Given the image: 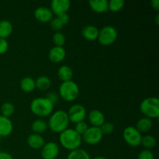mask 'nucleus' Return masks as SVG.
<instances>
[{
    "label": "nucleus",
    "instance_id": "nucleus-28",
    "mask_svg": "<svg viewBox=\"0 0 159 159\" xmlns=\"http://www.w3.org/2000/svg\"><path fill=\"white\" fill-rule=\"evenodd\" d=\"M124 0H110L108 2V9L112 12H118L124 8Z\"/></svg>",
    "mask_w": 159,
    "mask_h": 159
},
{
    "label": "nucleus",
    "instance_id": "nucleus-35",
    "mask_svg": "<svg viewBox=\"0 0 159 159\" xmlns=\"http://www.w3.org/2000/svg\"><path fill=\"white\" fill-rule=\"evenodd\" d=\"M46 98L48 99V100L51 101L53 104L54 105V103L58 102V95L56 93H53V92H51V93H48L47 94Z\"/></svg>",
    "mask_w": 159,
    "mask_h": 159
},
{
    "label": "nucleus",
    "instance_id": "nucleus-36",
    "mask_svg": "<svg viewBox=\"0 0 159 159\" xmlns=\"http://www.w3.org/2000/svg\"><path fill=\"white\" fill-rule=\"evenodd\" d=\"M57 17L61 20V22L63 23L64 26L66 24H68V22H69V20H70V17H69V16H68V13L61 14V15L57 16Z\"/></svg>",
    "mask_w": 159,
    "mask_h": 159
},
{
    "label": "nucleus",
    "instance_id": "nucleus-40",
    "mask_svg": "<svg viewBox=\"0 0 159 159\" xmlns=\"http://www.w3.org/2000/svg\"><path fill=\"white\" fill-rule=\"evenodd\" d=\"M158 20H159V15H157L156 16H155V21H156V24H157V25L159 24Z\"/></svg>",
    "mask_w": 159,
    "mask_h": 159
},
{
    "label": "nucleus",
    "instance_id": "nucleus-9",
    "mask_svg": "<svg viewBox=\"0 0 159 159\" xmlns=\"http://www.w3.org/2000/svg\"><path fill=\"white\" fill-rule=\"evenodd\" d=\"M67 113L70 122H72L75 124L84 121L87 114L85 107L81 104H74L71 106Z\"/></svg>",
    "mask_w": 159,
    "mask_h": 159
},
{
    "label": "nucleus",
    "instance_id": "nucleus-22",
    "mask_svg": "<svg viewBox=\"0 0 159 159\" xmlns=\"http://www.w3.org/2000/svg\"><path fill=\"white\" fill-rule=\"evenodd\" d=\"M48 127V123L42 119L35 120L31 124V129L34 131V134H37L44 133Z\"/></svg>",
    "mask_w": 159,
    "mask_h": 159
},
{
    "label": "nucleus",
    "instance_id": "nucleus-14",
    "mask_svg": "<svg viewBox=\"0 0 159 159\" xmlns=\"http://www.w3.org/2000/svg\"><path fill=\"white\" fill-rule=\"evenodd\" d=\"M88 119L92 127H100L105 123V116L99 110H93L88 115Z\"/></svg>",
    "mask_w": 159,
    "mask_h": 159
},
{
    "label": "nucleus",
    "instance_id": "nucleus-39",
    "mask_svg": "<svg viewBox=\"0 0 159 159\" xmlns=\"http://www.w3.org/2000/svg\"><path fill=\"white\" fill-rule=\"evenodd\" d=\"M93 159H107V158L102 156H97V157H95V158H93Z\"/></svg>",
    "mask_w": 159,
    "mask_h": 159
},
{
    "label": "nucleus",
    "instance_id": "nucleus-5",
    "mask_svg": "<svg viewBox=\"0 0 159 159\" xmlns=\"http://www.w3.org/2000/svg\"><path fill=\"white\" fill-rule=\"evenodd\" d=\"M59 95L66 102H73L79 96V87L73 81L63 82L59 86Z\"/></svg>",
    "mask_w": 159,
    "mask_h": 159
},
{
    "label": "nucleus",
    "instance_id": "nucleus-10",
    "mask_svg": "<svg viewBox=\"0 0 159 159\" xmlns=\"http://www.w3.org/2000/svg\"><path fill=\"white\" fill-rule=\"evenodd\" d=\"M59 152V147L55 142L45 143L41 148V157L43 159H57Z\"/></svg>",
    "mask_w": 159,
    "mask_h": 159
},
{
    "label": "nucleus",
    "instance_id": "nucleus-1",
    "mask_svg": "<svg viewBox=\"0 0 159 159\" xmlns=\"http://www.w3.org/2000/svg\"><path fill=\"white\" fill-rule=\"evenodd\" d=\"M69 123L70 121L67 112L60 110L51 113L48 126L52 132L61 134L68 129Z\"/></svg>",
    "mask_w": 159,
    "mask_h": 159
},
{
    "label": "nucleus",
    "instance_id": "nucleus-8",
    "mask_svg": "<svg viewBox=\"0 0 159 159\" xmlns=\"http://www.w3.org/2000/svg\"><path fill=\"white\" fill-rule=\"evenodd\" d=\"M102 137L103 134L99 127H90L82 135V139L89 145H95L102 141Z\"/></svg>",
    "mask_w": 159,
    "mask_h": 159
},
{
    "label": "nucleus",
    "instance_id": "nucleus-4",
    "mask_svg": "<svg viewBox=\"0 0 159 159\" xmlns=\"http://www.w3.org/2000/svg\"><path fill=\"white\" fill-rule=\"evenodd\" d=\"M140 110L149 119H157L159 116V99L157 97L144 99L140 104Z\"/></svg>",
    "mask_w": 159,
    "mask_h": 159
},
{
    "label": "nucleus",
    "instance_id": "nucleus-19",
    "mask_svg": "<svg viewBox=\"0 0 159 159\" xmlns=\"http://www.w3.org/2000/svg\"><path fill=\"white\" fill-rule=\"evenodd\" d=\"M57 76L62 82L71 81L73 77V71L71 67L68 65H62L57 71Z\"/></svg>",
    "mask_w": 159,
    "mask_h": 159
},
{
    "label": "nucleus",
    "instance_id": "nucleus-37",
    "mask_svg": "<svg viewBox=\"0 0 159 159\" xmlns=\"http://www.w3.org/2000/svg\"><path fill=\"white\" fill-rule=\"evenodd\" d=\"M0 159H13L12 155L6 152H0Z\"/></svg>",
    "mask_w": 159,
    "mask_h": 159
},
{
    "label": "nucleus",
    "instance_id": "nucleus-30",
    "mask_svg": "<svg viewBox=\"0 0 159 159\" xmlns=\"http://www.w3.org/2000/svg\"><path fill=\"white\" fill-rule=\"evenodd\" d=\"M99 128H100L102 134H110L114 131L115 127L113 123L105 122Z\"/></svg>",
    "mask_w": 159,
    "mask_h": 159
},
{
    "label": "nucleus",
    "instance_id": "nucleus-42",
    "mask_svg": "<svg viewBox=\"0 0 159 159\" xmlns=\"http://www.w3.org/2000/svg\"></svg>",
    "mask_w": 159,
    "mask_h": 159
},
{
    "label": "nucleus",
    "instance_id": "nucleus-6",
    "mask_svg": "<svg viewBox=\"0 0 159 159\" xmlns=\"http://www.w3.org/2000/svg\"><path fill=\"white\" fill-rule=\"evenodd\" d=\"M118 33L116 28L110 25H107L99 30L98 40L103 46H110L113 44L117 39Z\"/></svg>",
    "mask_w": 159,
    "mask_h": 159
},
{
    "label": "nucleus",
    "instance_id": "nucleus-26",
    "mask_svg": "<svg viewBox=\"0 0 159 159\" xmlns=\"http://www.w3.org/2000/svg\"><path fill=\"white\" fill-rule=\"evenodd\" d=\"M156 139H155V137H153L152 135H145V136L142 137V140H141V144L144 146L145 148L147 149H151L153 148L156 145Z\"/></svg>",
    "mask_w": 159,
    "mask_h": 159
},
{
    "label": "nucleus",
    "instance_id": "nucleus-21",
    "mask_svg": "<svg viewBox=\"0 0 159 159\" xmlns=\"http://www.w3.org/2000/svg\"><path fill=\"white\" fill-rule=\"evenodd\" d=\"M153 126V123L151 119L148 117H144L140 119L137 122L136 129L140 133H147L152 129Z\"/></svg>",
    "mask_w": 159,
    "mask_h": 159
},
{
    "label": "nucleus",
    "instance_id": "nucleus-13",
    "mask_svg": "<svg viewBox=\"0 0 159 159\" xmlns=\"http://www.w3.org/2000/svg\"><path fill=\"white\" fill-rule=\"evenodd\" d=\"M65 57H66V51L63 47H53L48 53L49 60L54 64L61 62L65 58Z\"/></svg>",
    "mask_w": 159,
    "mask_h": 159
},
{
    "label": "nucleus",
    "instance_id": "nucleus-17",
    "mask_svg": "<svg viewBox=\"0 0 159 159\" xmlns=\"http://www.w3.org/2000/svg\"><path fill=\"white\" fill-rule=\"evenodd\" d=\"M99 29L94 25H87L82 29V35L85 40L93 41L98 39L99 36Z\"/></svg>",
    "mask_w": 159,
    "mask_h": 159
},
{
    "label": "nucleus",
    "instance_id": "nucleus-38",
    "mask_svg": "<svg viewBox=\"0 0 159 159\" xmlns=\"http://www.w3.org/2000/svg\"><path fill=\"white\" fill-rule=\"evenodd\" d=\"M151 5H152V8L155 9V10H158L159 9V1L158 0H152L151 1Z\"/></svg>",
    "mask_w": 159,
    "mask_h": 159
},
{
    "label": "nucleus",
    "instance_id": "nucleus-20",
    "mask_svg": "<svg viewBox=\"0 0 159 159\" xmlns=\"http://www.w3.org/2000/svg\"><path fill=\"white\" fill-rule=\"evenodd\" d=\"M13 26L10 21L3 20L0 21V38L6 39L12 34Z\"/></svg>",
    "mask_w": 159,
    "mask_h": 159
},
{
    "label": "nucleus",
    "instance_id": "nucleus-12",
    "mask_svg": "<svg viewBox=\"0 0 159 159\" xmlns=\"http://www.w3.org/2000/svg\"><path fill=\"white\" fill-rule=\"evenodd\" d=\"M34 16L41 23H48L54 18V13L50 8L46 6H40L34 11Z\"/></svg>",
    "mask_w": 159,
    "mask_h": 159
},
{
    "label": "nucleus",
    "instance_id": "nucleus-33",
    "mask_svg": "<svg viewBox=\"0 0 159 159\" xmlns=\"http://www.w3.org/2000/svg\"><path fill=\"white\" fill-rule=\"evenodd\" d=\"M138 159H155V157H154V154L152 151L148 150V149H144L140 152Z\"/></svg>",
    "mask_w": 159,
    "mask_h": 159
},
{
    "label": "nucleus",
    "instance_id": "nucleus-7",
    "mask_svg": "<svg viewBox=\"0 0 159 159\" xmlns=\"http://www.w3.org/2000/svg\"><path fill=\"white\" fill-rule=\"evenodd\" d=\"M123 137L126 143L131 147H138L141 144L142 135L136 127L132 126L126 127L123 131Z\"/></svg>",
    "mask_w": 159,
    "mask_h": 159
},
{
    "label": "nucleus",
    "instance_id": "nucleus-11",
    "mask_svg": "<svg viewBox=\"0 0 159 159\" xmlns=\"http://www.w3.org/2000/svg\"><path fill=\"white\" fill-rule=\"evenodd\" d=\"M71 6L69 0H52L51 2V9L55 15L67 13Z\"/></svg>",
    "mask_w": 159,
    "mask_h": 159
},
{
    "label": "nucleus",
    "instance_id": "nucleus-29",
    "mask_svg": "<svg viewBox=\"0 0 159 159\" xmlns=\"http://www.w3.org/2000/svg\"><path fill=\"white\" fill-rule=\"evenodd\" d=\"M52 40L55 46L57 47H63L65 45V41H66V37L65 35L61 31L55 32L53 35Z\"/></svg>",
    "mask_w": 159,
    "mask_h": 159
},
{
    "label": "nucleus",
    "instance_id": "nucleus-24",
    "mask_svg": "<svg viewBox=\"0 0 159 159\" xmlns=\"http://www.w3.org/2000/svg\"><path fill=\"white\" fill-rule=\"evenodd\" d=\"M36 88L38 89L39 90H42V91H46L48 89L51 87V81L48 76L41 75L39 76L37 79L35 80Z\"/></svg>",
    "mask_w": 159,
    "mask_h": 159
},
{
    "label": "nucleus",
    "instance_id": "nucleus-31",
    "mask_svg": "<svg viewBox=\"0 0 159 159\" xmlns=\"http://www.w3.org/2000/svg\"><path fill=\"white\" fill-rule=\"evenodd\" d=\"M50 26H51V29L54 30L56 32H58L63 28L64 25L57 17H54L50 21Z\"/></svg>",
    "mask_w": 159,
    "mask_h": 159
},
{
    "label": "nucleus",
    "instance_id": "nucleus-23",
    "mask_svg": "<svg viewBox=\"0 0 159 159\" xmlns=\"http://www.w3.org/2000/svg\"><path fill=\"white\" fill-rule=\"evenodd\" d=\"M20 88L25 93H31L36 88L35 80L31 77H25L20 81Z\"/></svg>",
    "mask_w": 159,
    "mask_h": 159
},
{
    "label": "nucleus",
    "instance_id": "nucleus-34",
    "mask_svg": "<svg viewBox=\"0 0 159 159\" xmlns=\"http://www.w3.org/2000/svg\"><path fill=\"white\" fill-rule=\"evenodd\" d=\"M9 49V43L6 39L0 38V54H5Z\"/></svg>",
    "mask_w": 159,
    "mask_h": 159
},
{
    "label": "nucleus",
    "instance_id": "nucleus-2",
    "mask_svg": "<svg viewBox=\"0 0 159 159\" xmlns=\"http://www.w3.org/2000/svg\"><path fill=\"white\" fill-rule=\"evenodd\" d=\"M59 141L64 148L71 152L75 149L80 148L82 139V136L74 129L68 128L60 134Z\"/></svg>",
    "mask_w": 159,
    "mask_h": 159
},
{
    "label": "nucleus",
    "instance_id": "nucleus-16",
    "mask_svg": "<svg viewBox=\"0 0 159 159\" xmlns=\"http://www.w3.org/2000/svg\"><path fill=\"white\" fill-rule=\"evenodd\" d=\"M27 144L32 149L38 150L43 148L45 144V141L40 134H32L27 138Z\"/></svg>",
    "mask_w": 159,
    "mask_h": 159
},
{
    "label": "nucleus",
    "instance_id": "nucleus-32",
    "mask_svg": "<svg viewBox=\"0 0 159 159\" xmlns=\"http://www.w3.org/2000/svg\"><path fill=\"white\" fill-rule=\"evenodd\" d=\"M88 128V124H87L85 121H82V122H79L75 124V127L74 130L82 136V135L86 131Z\"/></svg>",
    "mask_w": 159,
    "mask_h": 159
},
{
    "label": "nucleus",
    "instance_id": "nucleus-18",
    "mask_svg": "<svg viewBox=\"0 0 159 159\" xmlns=\"http://www.w3.org/2000/svg\"><path fill=\"white\" fill-rule=\"evenodd\" d=\"M90 8L97 13H102L108 10V1L107 0H89Z\"/></svg>",
    "mask_w": 159,
    "mask_h": 159
},
{
    "label": "nucleus",
    "instance_id": "nucleus-15",
    "mask_svg": "<svg viewBox=\"0 0 159 159\" xmlns=\"http://www.w3.org/2000/svg\"><path fill=\"white\" fill-rule=\"evenodd\" d=\"M13 131V124L9 117L0 115V136L8 137Z\"/></svg>",
    "mask_w": 159,
    "mask_h": 159
},
{
    "label": "nucleus",
    "instance_id": "nucleus-3",
    "mask_svg": "<svg viewBox=\"0 0 159 159\" xmlns=\"http://www.w3.org/2000/svg\"><path fill=\"white\" fill-rule=\"evenodd\" d=\"M54 104L46 97L35 98L30 102V110L34 115L45 117L51 115L54 111Z\"/></svg>",
    "mask_w": 159,
    "mask_h": 159
},
{
    "label": "nucleus",
    "instance_id": "nucleus-25",
    "mask_svg": "<svg viewBox=\"0 0 159 159\" xmlns=\"http://www.w3.org/2000/svg\"><path fill=\"white\" fill-rule=\"evenodd\" d=\"M66 159H91V158L86 151L82 148H78L70 152Z\"/></svg>",
    "mask_w": 159,
    "mask_h": 159
},
{
    "label": "nucleus",
    "instance_id": "nucleus-41",
    "mask_svg": "<svg viewBox=\"0 0 159 159\" xmlns=\"http://www.w3.org/2000/svg\"><path fill=\"white\" fill-rule=\"evenodd\" d=\"M1 138H2V137L0 136V141H1Z\"/></svg>",
    "mask_w": 159,
    "mask_h": 159
},
{
    "label": "nucleus",
    "instance_id": "nucleus-27",
    "mask_svg": "<svg viewBox=\"0 0 159 159\" xmlns=\"http://www.w3.org/2000/svg\"><path fill=\"white\" fill-rule=\"evenodd\" d=\"M14 111H15V107L11 102H6L1 106V113L2 116L9 118V116L13 114Z\"/></svg>",
    "mask_w": 159,
    "mask_h": 159
}]
</instances>
